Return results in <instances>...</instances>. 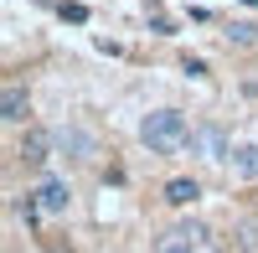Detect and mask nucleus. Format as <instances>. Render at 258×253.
I'll return each instance as SVG.
<instances>
[{
  "mask_svg": "<svg viewBox=\"0 0 258 253\" xmlns=\"http://www.w3.org/2000/svg\"><path fill=\"white\" fill-rule=\"evenodd\" d=\"M186 140H191V124L181 109H155L140 119V145L150 155H176V150H186Z\"/></svg>",
  "mask_w": 258,
  "mask_h": 253,
  "instance_id": "nucleus-1",
  "label": "nucleus"
},
{
  "mask_svg": "<svg viewBox=\"0 0 258 253\" xmlns=\"http://www.w3.org/2000/svg\"><path fill=\"white\" fill-rule=\"evenodd\" d=\"M155 253H222V238L207 222H176L155 238Z\"/></svg>",
  "mask_w": 258,
  "mask_h": 253,
  "instance_id": "nucleus-2",
  "label": "nucleus"
},
{
  "mask_svg": "<svg viewBox=\"0 0 258 253\" xmlns=\"http://www.w3.org/2000/svg\"><path fill=\"white\" fill-rule=\"evenodd\" d=\"M186 150H191V155H202V160H232V145H227V135L217 130V124H207V130H191Z\"/></svg>",
  "mask_w": 258,
  "mask_h": 253,
  "instance_id": "nucleus-3",
  "label": "nucleus"
},
{
  "mask_svg": "<svg viewBox=\"0 0 258 253\" xmlns=\"http://www.w3.org/2000/svg\"><path fill=\"white\" fill-rule=\"evenodd\" d=\"M52 140H57V155H68V160H93V135L78 130V124L52 130Z\"/></svg>",
  "mask_w": 258,
  "mask_h": 253,
  "instance_id": "nucleus-4",
  "label": "nucleus"
},
{
  "mask_svg": "<svg viewBox=\"0 0 258 253\" xmlns=\"http://www.w3.org/2000/svg\"><path fill=\"white\" fill-rule=\"evenodd\" d=\"M36 202H41V212H47V217H62V212L73 207V186L62 181V176H47V181L36 186Z\"/></svg>",
  "mask_w": 258,
  "mask_h": 253,
  "instance_id": "nucleus-5",
  "label": "nucleus"
},
{
  "mask_svg": "<svg viewBox=\"0 0 258 253\" xmlns=\"http://www.w3.org/2000/svg\"><path fill=\"white\" fill-rule=\"evenodd\" d=\"M52 150H57V140H52V130H31L26 140H21V150H16V155L26 160L31 171H36V165H47V160H52Z\"/></svg>",
  "mask_w": 258,
  "mask_h": 253,
  "instance_id": "nucleus-6",
  "label": "nucleus"
},
{
  "mask_svg": "<svg viewBox=\"0 0 258 253\" xmlns=\"http://www.w3.org/2000/svg\"><path fill=\"white\" fill-rule=\"evenodd\" d=\"M26 114H31L26 88H21V83H6V93H0V119L6 124H26Z\"/></svg>",
  "mask_w": 258,
  "mask_h": 253,
  "instance_id": "nucleus-7",
  "label": "nucleus"
},
{
  "mask_svg": "<svg viewBox=\"0 0 258 253\" xmlns=\"http://www.w3.org/2000/svg\"><path fill=\"white\" fill-rule=\"evenodd\" d=\"M197 197H202L197 176H176V181H165V202H170V207H191Z\"/></svg>",
  "mask_w": 258,
  "mask_h": 253,
  "instance_id": "nucleus-8",
  "label": "nucleus"
},
{
  "mask_svg": "<svg viewBox=\"0 0 258 253\" xmlns=\"http://www.w3.org/2000/svg\"><path fill=\"white\" fill-rule=\"evenodd\" d=\"M232 171L243 181H258V145H238V150H232Z\"/></svg>",
  "mask_w": 258,
  "mask_h": 253,
  "instance_id": "nucleus-9",
  "label": "nucleus"
},
{
  "mask_svg": "<svg viewBox=\"0 0 258 253\" xmlns=\"http://www.w3.org/2000/svg\"><path fill=\"white\" fill-rule=\"evenodd\" d=\"M16 212H21V222H26V227H36L41 217H47V212H41V202H36V192L21 197V202H16Z\"/></svg>",
  "mask_w": 258,
  "mask_h": 253,
  "instance_id": "nucleus-10",
  "label": "nucleus"
},
{
  "mask_svg": "<svg viewBox=\"0 0 258 253\" xmlns=\"http://www.w3.org/2000/svg\"><path fill=\"white\" fill-rule=\"evenodd\" d=\"M227 41H232V47H253V41H258V26H253V21H232Z\"/></svg>",
  "mask_w": 258,
  "mask_h": 253,
  "instance_id": "nucleus-11",
  "label": "nucleus"
},
{
  "mask_svg": "<svg viewBox=\"0 0 258 253\" xmlns=\"http://www.w3.org/2000/svg\"><path fill=\"white\" fill-rule=\"evenodd\" d=\"M57 11H62V21H78V26L88 21V11H83V6H57Z\"/></svg>",
  "mask_w": 258,
  "mask_h": 253,
  "instance_id": "nucleus-12",
  "label": "nucleus"
},
{
  "mask_svg": "<svg viewBox=\"0 0 258 253\" xmlns=\"http://www.w3.org/2000/svg\"><path fill=\"white\" fill-rule=\"evenodd\" d=\"M181 68H186L191 78H207V62H202V57H186V62H181Z\"/></svg>",
  "mask_w": 258,
  "mask_h": 253,
  "instance_id": "nucleus-13",
  "label": "nucleus"
}]
</instances>
